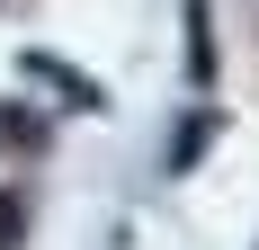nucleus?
<instances>
[{"instance_id":"f257e3e1","label":"nucleus","mask_w":259,"mask_h":250,"mask_svg":"<svg viewBox=\"0 0 259 250\" xmlns=\"http://www.w3.org/2000/svg\"><path fill=\"white\" fill-rule=\"evenodd\" d=\"M27 72H36V80H54L63 99H80V107H99V80H80L72 63H54V54H27Z\"/></svg>"},{"instance_id":"f03ea898","label":"nucleus","mask_w":259,"mask_h":250,"mask_svg":"<svg viewBox=\"0 0 259 250\" xmlns=\"http://www.w3.org/2000/svg\"><path fill=\"white\" fill-rule=\"evenodd\" d=\"M188 80H214V36H206V0H188Z\"/></svg>"},{"instance_id":"7ed1b4c3","label":"nucleus","mask_w":259,"mask_h":250,"mask_svg":"<svg viewBox=\"0 0 259 250\" xmlns=\"http://www.w3.org/2000/svg\"><path fill=\"white\" fill-rule=\"evenodd\" d=\"M197 152H206V116H188V125H179V161H170V170H188Z\"/></svg>"},{"instance_id":"20e7f679","label":"nucleus","mask_w":259,"mask_h":250,"mask_svg":"<svg viewBox=\"0 0 259 250\" xmlns=\"http://www.w3.org/2000/svg\"><path fill=\"white\" fill-rule=\"evenodd\" d=\"M9 241H18V205H0V250H9Z\"/></svg>"}]
</instances>
